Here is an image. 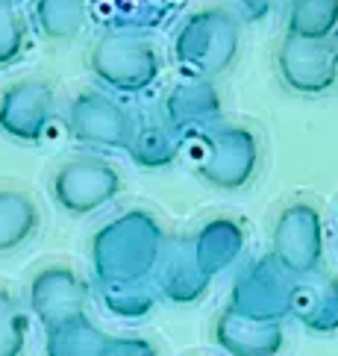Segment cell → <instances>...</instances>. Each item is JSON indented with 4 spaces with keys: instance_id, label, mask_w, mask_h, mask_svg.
Listing matches in <instances>:
<instances>
[{
    "instance_id": "cell-14",
    "label": "cell",
    "mask_w": 338,
    "mask_h": 356,
    "mask_svg": "<svg viewBox=\"0 0 338 356\" xmlns=\"http://www.w3.org/2000/svg\"><path fill=\"white\" fill-rule=\"evenodd\" d=\"M212 339L227 356H280L285 348V324L256 321L223 307L212 324Z\"/></svg>"
},
{
    "instance_id": "cell-4",
    "label": "cell",
    "mask_w": 338,
    "mask_h": 356,
    "mask_svg": "<svg viewBox=\"0 0 338 356\" xmlns=\"http://www.w3.org/2000/svg\"><path fill=\"white\" fill-rule=\"evenodd\" d=\"M89 71L109 95H144L156 88L165 59L153 39L133 30H109L89 47Z\"/></svg>"
},
{
    "instance_id": "cell-11",
    "label": "cell",
    "mask_w": 338,
    "mask_h": 356,
    "mask_svg": "<svg viewBox=\"0 0 338 356\" xmlns=\"http://www.w3.org/2000/svg\"><path fill=\"white\" fill-rule=\"evenodd\" d=\"M56 118V95L47 80H15L0 92V136L18 145H39Z\"/></svg>"
},
{
    "instance_id": "cell-26",
    "label": "cell",
    "mask_w": 338,
    "mask_h": 356,
    "mask_svg": "<svg viewBox=\"0 0 338 356\" xmlns=\"http://www.w3.org/2000/svg\"><path fill=\"white\" fill-rule=\"evenodd\" d=\"M235 3L239 12H244V18H265L273 9V0H235Z\"/></svg>"
},
{
    "instance_id": "cell-6",
    "label": "cell",
    "mask_w": 338,
    "mask_h": 356,
    "mask_svg": "<svg viewBox=\"0 0 338 356\" xmlns=\"http://www.w3.org/2000/svg\"><path fill=\"white\" fill-rule=\"evenodd\" d=\"M139 115L103 88H83L65 106V130L92 154H127Z\"/></svg>"
},
{
    "instance_id": "cell-17",
    "label": "cell",
    "mask_w": 338,
    "mask_h": 356,
    "mask_svg": "<svg viewBox=\"0 0 338 356\" xmlns=\"http://www.w3.org/2000/svg\"><path fill=\"white\" fill-rule=\"evenodd\" d=\"M42 230V209L30 192L0 186V257H12Z\"/></svg>"
},
{
    "instance_id": "cell-20",
    "label": "cell",
    "mask_w": 338,
    "mask_h": 356,
    "mask_svg": "<svg viewBox=\"0 0 338 356\" xmlns=\"http://www.w3.org/2000/svg\"><path fill=\"white\" fill-rule=\"evenodd\" d=\"M94 291L100 307L121 321H142L159 303V291L150 277L121 280V283H94Z\"/></svg>"
},
{
    "instance_id": "cell-27",
    "label": "cell",
    "mask_w": 338,
    "mask_h": 356,
    "mask_svg": "<svg viewBox=\"0 0 338 356\" xmlns=\"http://www.w3.org/2000/svg\"><path fill=\"white\" fill-rule=\"evenodd\" d=\"M12 3H15V0H0V6H12Z\"/></svg>"
},
{
    "instance_id": "cell-25",
    "label": "cell",
    "mask_w": 338,
    "mask_h": 356,
    "mask_svg": "<svg viewBox=\"0 0 338 356\" xmlns=\"http://www.w3.org/2000/svg\"><path fill=\"white\" fill-rule=\"evenodd\" d=\"M100 356H162L159 348L150 339L142 336H112L106 339Z\"/></svg>"
},
{
    "instance_id": "cell-18",
    "label": "cell",
    "mask_w": 338,
    "mask_h": 356,
    "mask_svg": "<svg viewBox=\"0 0 338 356\" xmlns=\"http://www.w3.org/2000/svg\"><path fill=\"white\" fill-rule=\"evenodd\" d=\"M183 147L185 138L174 133L162 115H142L135 121V133L127 147V156L144 171H162L180 159Z\"/></svg>"
},
{
    "instance_id": "cell-2",
    "label": "cell",
    "mask_w": 338,
    "mask_h": 356,
    "mask_svg": "<svg viewBox=\"0 0 338 356\" xmlns=\"http://www.w3.org/2000/svg\"><path fill=\"white\" fill-rule=\"evenodd\" d=\"M242 50V21L223 6H203L180 21L171 39V59L183 77L215 80L233 68Z\"/></svg>"
},
{
    "instance_id": "cell-22",
    "label": "cell",
    "mask_w": 338,
    "mask_h": 356,
    "mask_svg": "<svg viewBox=\"0 0 338 356\" xmlns=\"http://www.w3.org/2000/svg\"><path fill=\"white\" fill-rule=\"evenodd\" d=\"M285 33L303 39H332L338 33V0H289Z\"/></svg>"
},
{
    "instance_id": "cell-23",
    "label": "cell",
    "mask_w": 338,
    "mask_h": 356,
    "mask_svg": "<svg viewBox=\"0 0 338 356\" xmlns=\"http://www.w3.org/2000/svg\"><path fill=\"white\" fill-rule=\"evenodd\" d=\"M30 336V315L9 289L0 286V356H24Z\"/></svg>"
},
{
    "instance_id": "cell-16",
    "label": "cell",
    "mask_w": 338,
    "mask_h": 356,
    "mask_svg": "<svg viewBox=\"0 0 338 356\" xmlns=\"http://www.w3.org/2000/svg\"><path fill=\"white\" fill-rule=\"evenodd\" d=\"M189 238H192V248H194L200 268H203L212 280L227 274L230 268H235L244 257V248H247L244 224L239 218H233V215H215V218L203 221Z\"/></svg>"
},
{
    "instance_id": "cell-8",
    "label": "cell",
    "mask_w": 338,
    "mask_h": 356,
    "mask_svg": "<svg viewBox=\"0 0 338 356\" xmlns=\"http://www.w3.org/2000/svg\"><path fill=\"white\" fill-rule=\"evenodd\" d=\"M277 74L294 95H327L338 86V47L332 39H303L285 33L277 47Z\"/></svg>"
},
{
    "instance_id": "cell-21",
    "label": "cell",
    "mask_w": 338,
    "mask_h": 356,
    "mask_svg": "<svg viewBox=\"0 0 338 356\" xmlns=\"http://www.w3.org/2000/svg\"><path fill=\"white\" fill-rule=\"evenodd\" d=\"M106 333L89 315H80L74 321L53 327L44 333V356H100L106 345Z\"/></svg>"
},
{
    "instance_id": "cell-5",
    "label": "cell",
    "mask_w": 338,
    "mask_h": 356,
    "mask_svg": "<svg viewBox=\"0 0 338 356\" xmlns=\"http://www.w3.org/2000/svg\"><path fill=\"white\" fill-rule=\"evenodd\" d=\"M47 192L53 197L56 209L71 215V218H89L121 197L124 174L115 162L100 154H77L53 168Z\"/></svg>"
},
{
    "instance_id": "cell-1",
    "label": "cell",
    "mask_w": 338,
    "mask_h": 356,
    "mask_svg": "<svg viewBox=\"0 0 338 356\" xmlns=\"http://www.w3.org/2000/svg\"><path fill=\"white\" fill-rule=\"evenodd\" d=\"M168 233L153 212L142 207L112 215L92 233L89 259L94 283H121L153 274Z\"/></svg>"
},
{
    "instance_id": "cell-12",
    "label": "cell",
    "mask_w": 338,
    "mask_h": 356,
    "mask_svg": "<svg viewBox=\"0 0 338 356\" xmlns=\"http://www.w3.org/2000/svg\"><path fill=\"white\" fill-rule=\"evenodd\" d=\"M150 280L159 291V300L177 303V307L200 303L212 289V277L200 268L189 236H168Z\"/></svg>"
},
{
    "instance_id": "cell-10",
    "label": "cell",
    "mask_w": 338,
    "mask_h": 356,
    "mask_svg": "<svg viewBox=\"0 0 338 356\" xmlns=\"http://www.w3.org/2000/svg\"><path fill=\"white\" fill-rule=\"evenodd\" d=\"M291 286L294 277L285 274L273 257H259L239 271L230 289L227 307L256 321H280L291 315Z\"/></svg>"
},
{
    "instance_id": "cell-9",
    "label": "cell",
    "mask_w": 338,
    "mask_h": 356,
    "mask_svg": "<svg viewBox=\"0 0 338 356\" xmlns=\"http://www.w3.org/2000/svg\"><path fill=\"white\" fill-rule=\"evenodd\" d=\"M89 300L92 286L71 265H44L27 283L30 315L42 324L44 333L80 315H89Z\"/></svg>"
},
{
    "instance_id": "cell-19",
    "label": "cell",
    "mask_w": 338,
    "mask_h": 356,
    "mask_svg": "<svg viewBox=\"0 0 338 356\" xmlns=\"http://www.w3.org/2000/svg\"><path fill=\"white\" fill-rule=\"evenodd\" d=\"M89 21V0H30V24L44 42H71Z\"/></svg>"
},
{
    "instance_id": "cell-7",
    "label": "cell",
    "mask_w": 338,
    "mask_h": 356,
    "mask_svg": "<svg viewBox=\"0 0 338 356\" xmlns=\"http://www.w3.org/2000/svg\"><path fill=\"white\" fill-rule=\"evenodd\" d=\"M327 227L315 200L297 197L277 212L271 227V257L285 274L306 277L323 265Z\"/></svg>"
},
{
    "instance_id": "cell-24",
    "label": "cell",
    "mask_w": 338,
    "mask_h": 356,
    "mask_svg": "<svg viewBox=\"0 0 338 356\" xmlns=\"http://www.w3.org/2000/svg\"><path fill=\"white\" fill-rule=\"evenodd\" d=\"M30 47V24L12 6H0V71L18 65Z\"/></svg>"
},
{
    "instance_id": "cell-15",
    "label": "cell",
    "mask_w": 338,
    "mask_h": 356,
    "mask_svg": "<svg viewBox=\"0 0 338 356\" xmlns=\"http://www.w3.org/2000/svg\"><path fill=\"white\" fill-rule=\"evenodd\" d=\"M289 318L300 321L315 336L338 333V277L323 268L294 277Z\"/></svg>"
},
{
    "instance_id": "cell-13",
    "label": "cell",
    "mask_w": 338,
    "mask_h": 356,
    "mask_svg": "<svg viewBox=\"0 0 338 356\" xmlns=\"http://www.w3.org/2000/svg\"><path fill=\"white\" fill-rule=\"evenodd\" d=\"M162 118L174 133H180L185 142L206 127L223 121V97L215 80L183 77L177 86L168 88L162 100Z\"/></svg>"
},
{
    "instance_id": "cell-3",
    "label": "cell",
    "mask_w": 338,
    "mask_h": 356,
    "mask_svg": "<svg viewBox=\"0 0 338 356\" xmlns=\"http://www.w3.org/2000/svg\"><path fill=\"white\" fill-rule=\"evenodd\" d=\"M192 171L218 192H239L253 183L262 165V142L244 124L218 121L189 138Z\"/></svg>"
}]
</instances>
